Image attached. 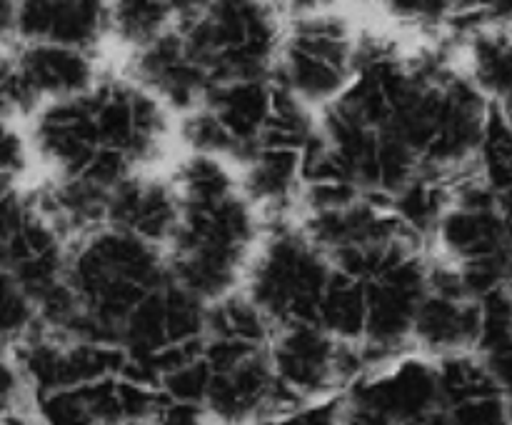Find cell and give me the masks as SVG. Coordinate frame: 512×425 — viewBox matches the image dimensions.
I'll return each mask as SVG.
<instances>
[{
  "mask_svg": "<svg viewBox=\"0 0 512 425\" xmlns=\"http://www.w3.org/2000/svg\"><path fill=\"white\" fill-rule=\"evenodd\" d=\"M335 268L328 253L303 230L298 218L270 220L243 280V293L278 328L305 323L318 313Z\"/></svg>",
  "mask_w": 512,
  "mask_h": 425,
  "instance_id": "277c9868",
  "label": "cell"
},
{
  "mask_svg": "<svg viewBox=\"0 0 512 425\" xmlns=\"http://www.w3.org/2000/svg\"><path fill=\"white\" fill-rule=\"evenodd\" d=\"M43 108L38 95L25 80L18 60H15L13 43L0 48V120H30Z\"/></svg>",
  "mask_w": 512,
  "mask_h": 425,
  "instance_id": "7402d4cb",
  "label": "cell"
},
{
  "mask_svg": "<svg viewBox=\"0 0 512 425\" xmlns=\"http://www.w3.org/2000/svg\"><path fill=\"white\" fill-rule=\"evenodd\" d=\"M208 3L210 0H165V5H168L170 13L175 15L178 25L185 23L188 18H193L195 13H200Z\"/></svg>",
  "mask_w": 512,
  "mask_h": 425,
  "instance_id": "4dcf8cb0",
  "label": "cell"
},
{
  "mask_svg": "<svg viewBox=\"0 0 512 425\" xmlns=\"http://www.w3.org/2000/svg\"><path fill=\"white\" fill-rule=\"evenodd\" d=\"M358 38L360 30L338 8L285 20L270 80L320 113L353 83Z\"/></svg>",
  "mask_w": 512,
  "mask_h": 425,
  "instance_id": "5b68a950",
  "label": "cell"
},
{
  "mask_svg": "<svg viewBox=\"0 0 512 425\" xmlns=\"http://www.w3.org/2000/svg\"><path fill=\"white\" fill-rule=\"evenodd\" d=\"M480 358L485 360L495 383H498L505 393H512V338L508 343L488 350V353H480Z\"/></svg>",
  "mask_w": 512,
  "mask_h": 425,
  "instance_id": "83f0119b",
  "label": "cell"
},
{
  "mask_svg": "<svg viewBox=\"0 0 512 425\" xmlns=\"http://www.w3.org/2000/svg\"><path fill=\"white\" fill-rule=\"evenodd\" d=\"M448 425H512L508 395L498 393L475 395L443 408Z\"/></svg>",
  "mask_w": 512,
  "mask_h": 425,
  "instance_id": "cb8c5ba5",
  "label": "cell"
},
{
  "mask_svg": "<svg viewBox=\"0 0 512 425\" xmlns=\"http://www.w3.org/2000/svg\"><path fill=\"white\" fill-rule=\"evenodd\" d=\"M15 60L40 103H55L83 95L105 73L98 50L58 43H13Z\"/></svg>",
  "mask_w": 512,
  "mask_h": 425,
  "instance_id": "5bb4252c",
  "label": "cell"
},
{
  "mask_svg": "<svg viewBox=\"0 0 512 425\" xmlns=\"http://www.w3.org/2000/svg\"><path fill=\"white\" fill-rule=\"evenodd\" d=\"M275 325L268 315L243 293L223 295V298L208 303L205 313V338L233 340V343L268 345L273 338Z\"/></svg>",
  "mask_w": 512,
  "mask_h": 425,
  "instance_id": "ffe728a7",
  "label": "cell"
},
{
  "mask_svg": "<svg viewBox=\"0 0 512 425\" xmlns=\"http://www.w3.org/2000/svg\"><path fill=\"white\" fill-rule=\"evenodd\" d=\"M238 183L265 223L298 218L303 193V150L260 143L238 165Z\"/></svg>",
  "mask_w": 512,
  "mask_h": 425,
  "instance_id": "4fadbf2b",
  "label": "cell"
},
{
  "mask_svg": "<svg viewBox=\"0 0 512 425\" xmlns=\"http://www.w3.org/2000/svg\"><path fill=\"white\" fill-rule=\"evenodd\" d=\"M203 358L210 368L203 408L210 423L258 425L280 410V390L268 345L203 338Z\"/></svg>",
  "mask_w": 512,
  "mask_h": 425,
  "instance_id": "ba28073f",
  "label": "cell"
},
{
  "mask_svg": "<svg viewBox=\"0 0 512 425\" xmlns=\"http://www.w3.org/2000/svg\"><path fill=\"white\" fill-rule=\"evenodd\" d=\"M468 75L475 88L498 103L512 90V33L505 28H483L463 40Z\"/></svg>",
  "mask_w": 512,
  "mask_h": 425,
  "instance_id": "ac0fdd59",
  "label": "cell"
},
{
  "mask_svg": "<svg viewBox=\"0 0 512 425\" xmlns=\"http://www.w3.org/2000/svg\"><path fill=\"white\" fill-rule=\"evenodd\" d=\"M0 425H43V423H40V418L35 415L33 405H25V408H18L13 410V413L3 415V418H0Z\"/></svg>",
  "mask_w": 512,
  "mask_h": 425,
  "instance_id": "d6a6232c",
  "label": "cell"
},
{
  "mask_svg": "<svg viewBox=\"0 0 512 425\" xmlns=\"http://www.w3.org/2000/svg\"><path fill=\"white\" fill-rule=\"evenodd\" d=\"M15 38L98 50L108 40V0H18Z\"/></svg>",
  "mask_w": 512,
  "mask_h": 425,
  "instance_id": "7c38bea8",
  "label": "cell"
},
{
  "mask_svg": "<svg viewBox=\"0 0 512 425\" xmlns=\"http://www.w3.org/2000/svg\"><path fill=\"white\" fill-rule=\"evenodd\" d=\"M210 425H220V423H210Z\"/></svg>",
  "mask_w": 512,
  "mask_h": 425,
  "instance_id": "8d00e7d4",
  "label": "cell"
},
{
  "mask_svg": "<svg viewBox=\"0 0 512 425\" xmlns=\"http://www.w3.org/2000/svg\"><path fill=\"white\" fill-rule=\"evenodd\" d=\"M338 400L343 425H420L443 410L435 360L415 350L360 375Z\"/></svg>",
  "mask_w": 512,
  "mask_h": 425,
  "instance_id": "52a82bcc",
  "label": "cell"
},
{
  "mask_svg": "<svg viewBox=\"0 0 512 425\" xmlns=\"http://www.w3.org/2000/svg\"><path fill=\"white\" fill-rule=\"evenodd\" d=\"M315 323L338 340L360 343L365 325V283L335 270L320 298Z\"/></svg>",
  "mask_w": 512,
  "mask_h": 425,
  "instance_id": "44dd1931",
  "label": "cell"
},
{
  "mask_svg": "<svg viewBox=\"0 0 512 425\" xmlns=\"http://www.w3.org/2000/svg\"><path fill=\"white\" fill-rule=\"evenodd\" d=\"M258 425H343L338 398L308 400V403L290 405L260 420Z\"/></svg>",
  "mask_w": 512,
  "mask_h": 425,
  "instance_id": "484cf974",
  "label": "cell"
},
{
  "mask_svg": "<svg viewBox=\"0 0 512 425\" xmlns=\"http://www.w3.org/2000/svg\"><path fill=\"white\" fill-rule=\"evenodd\" d=\"M268 358L278 380L280 410L308 400L338 398L368 373L363 345L338 340L313 320L278 325L268 343Z\"/></svg>",
  "mask_w": 512,
  "mask_h": 425,
  "instance_id": "8992f818",
  "label": "cell"
},
{
  "mask_svg": "<svg viewBox=\"0 0 512 425\" xmlns=\"http://www.w3.org/2000/svg\"><path fill=\"white\" fill-rule=\"evenodd\" d=\"M123 73L155 95L175 118L198 108L213 88L208 75L183 48L175 28L145 48L128 53Z\"/></svg>",
  "mask_w": 512,
  "mask_h": 425,
  "instance_id": "30bf717a",
  "label": "cell"
},
{
  "mask_svg": "<svg viewBox=\"0 0 512 425\" xmlns=\"http://www.w3.org/2000/svg\"><path fill=\"white\" fill-rule=\"evenodd\" d=\"M178 218L180 198L168 173L143 170L108 190L105 225L138 235L160 248H165L175 233Z\"/></svg>",
  "mask_w": 512,
  "mask_h": 425,
  "instance_id": "8fae6325",
  "label": "cell"
},
{
  "mask_svg": "<svg viewBox=\"0 0 512 425\" xmlns=\"http://www.w3.org/2000/svg\"><path fill=\"white\" fill-rule=\"evenodd\" d=\"M18 188H20L18 180H13V178H8V175L0 173V200L8 198V195L15 193V190H18Z\"/></svg>",
  "mask_w": 512,
  "mask_h": 425,
  "instance_id": "836d02e7",
  "label": "cell"
},
{
  "mask_svg": "<svg viewBox=\"0 0 512 425\" xmlns=\"http://www.w3.org/2000/svg\"><path fill=\"white\" fill-rule=\"evenodd\" d=\"M475 13L485 28H512V0H478Z\"/></svg>",
  "mask_w": 512,
  "mask_h": 425,
  "instance_id": "f546056e",
  "label": "cell"
},
{
  "mask_svg": "<svg viewBox=\"0 0 512 425\" xmlns=\"http://www.w3.org/2000/svg\"><path fill=\"white\" fill-rule=\"evenodd\" d=\"M428 293V258L410 253L365 280L363 345L370 370L410 353L415 315Z\"/></svg>",
  "mask_w": 512,
  "mask_h": 425,
  "instance_id": "9c48e42d",
  "label": "cell"
},
{
  "mask_svg": "<svg viewBox=\"0 0 512 425\" xmlns=\"http://www.w3.org/2000/svg\"><path fill=\"white\" fill-rule=\"evenodd\" d=\"M480 303L463 295L430 290L420 303L410 335V348L430 360L478 348Z\"/></svg>",
  "mask_w": 512,
  "mask_h": 425,
  "instance_id": "2e32d148",
  "label": "cell"
},
{
  "mask_svg": "<svg viewBox=\"0 0 512 425\" xmlns=\"http://www.w3.org/2000/svg\"><path fill=\"white\" fill-rule=\"evenodd\" d=\"M178 28L165 0H108V38L125 55Z\"/></svg>",
  "mask_w": 512,
  "mask_h": 425,
  "instance_id": "d6986e66",
  "label": "cell"
},
{
  "mask_svg": "<svg viewBox=\"0 0 512 425\" xmlns=\"http://www.w3.org/2000/svg\"><path fill=\"white\" fill-rule=\"evenodd\" d=\"M338 3L340 0H270V5L278 10L283 20H293V18H303V15L323 13V10H333L338 8Z\"/></svg>",
  "mask_w": 512,
  "mask_h": 425,
  "instance_id": "f1b7e54d",
  "label": "cell"
},
{
  "mask_svg": "<svg viewBox=\"0 0 512 425\" xmlns=\"http://www.w3.org/2000/svg\"><path fill=\"white\" fill-rule=\"evenodd\" d=\"M15 13H18V0H0V35L5 40L15 38Z\"/></svg>",
  "mask_w": 512,
  "mask_h": 425,
  "instance_id": "1f68e13d",
  "label": "cell"
},
{
  "mask_svg": "<svg viewBox=\"0 0 512 425\" xmlns=\"http://www.w3.org/2000/svg\"><path fill=\"white\" fill-rule=\"evenodd\" d=\"M170 280L165 250L125 230L103 228L68 248L65 283L85 313V338L118 345L125 315Z\"/></svg>",
  "mask_w": 512,
  "mask_h": 425,
  "instance_id": "7a4b0ae2",
  "label": "cell"
},
{
  "mask_svg": "<svg viewBox=\"0 0 512 425\" xmlns=\"http://www.w3.org/2000/svg\"><path fill=\"white\" fill-rule=\"evenodd\" d=\"M145 425H210V418L200 403L175 400L165 393H158L153 413Z\"/></svg>",
  "mask_w": 512,
  "mask_h": 425,
  "instance_id": "4316f807",
  "label": "cell"
},
{
  "mask_svg": "<svg viewBox=\"0 0 512 425\" xmlns=\"http://www.w3.org/2000/svg\"><path fill=\"white\" fill-rule=\"evenodd\" d=\"M493 105L500 110V113H503V118L508 120L510 128H512V90H510L508 95H505L503 100H498V103H493Z\"/></svg>",
  "mask_w": 512,
  "mask_h": 425,
  "instance_id": "e575fe53",
  "label": "cell"
},
{
  "mask_svg": "<svg viewBox=\"0 0 512 425\" xmlns=\"http://www.w3.org/2000/svg\"><path fill=\"white\" fill-rule=\"evenodd\" d=\"M393 23L420 33H443L455 15L458 0H378Z\"/></svg>",
  "mask_w": 512,
  "mask_h": 425,
  "instance_id": "603a6c76",
  "label": "cell"
},
{
  "mask_svg": "<svg viewBox=\"0 0 512 425\" xmlns=\"http://www.w3.org/2000/svg\"><path fill=\"white\" fill-rule=\"evenodd\" d=\"M430 243L438 250L440 260L453 265L495 258L510 250V223L498 205L478 208L450 203L440 215Z\"/></svg>",
  "mask_w": 512,
  "mask_h": 425,
  "instance_id": "9a60e30c",
  "label": "cell"
},
{
  "mask_svg": "<svg viewBox=\"0 0 512 425\" xmlns=\"http://www.w3.org/2000/svg\"><path fill=\"white\" fill-rule=\"evenodd\" d=\"M275 98V85L270 75L265 78H240L215 83L208 90L203 105L238 148V165L258 148L265 123L270 118ZM235 165V168H238Z\"/></svg>",
  "mask_w": 512,
  "mask_h": 425,
  "instance_id": "e0dca14e",
  "label": "cell"
},
{
  "mask_svg": "<svg viewBox=\"0 0 512 425\" xmlns=\"http://www.w3.org/2000/svg\"><path fill=\"white\" fill-rule=\"evenodd\" d=\"M33 165L35 158L28 133H23L13 120H0V173L20 183Z\"/></svg>",
  "mask_w": 512,
  "mask_h": 425,
  "instance_id": "d4e9b609",
  "label": "cell"
},
{
  "mask_svg": "<svg viewBox=\"0 0 512 425\" xmlns=\"http://www.w3.org/2000/svg\"><path fill=\"white\" fill-rule=\"evenodd\" d=\"M420 425H448V420H445L443 410H440L438 415H433V418H430V420H425V423H420Z\"/></svg>",
  "mask_w": 512,
  "mask_h": 425,
  "instance_id": "d590c367",
  "label": "cell"
},
{
  "mask_svg": "<svg viewBox=\"0 0 512 425\" xmlns=\"http://www.w3.org/2000/svg\"><path fill=\"white\" fill-rule=\"evenodd\" d=\"M285 20L270 0H210L175 28L210 83L270 75Z\"/></svg>",
  "mask_w": 512,
  "mask_h": 425,
  "instance_id": "3957f363",
  "label": "cell"
},
{
  "mask_svg": "<svg viewBox=\"0 0 512 425\" xmlns=\"http://www.w3.org/2000/svg\"><path fill=\"white\" fill-rule=\"evenodd\" d=\"M375 3H378V0H375Z\"/></svg>",
  "mask_w": 512,
  "mask_h": 425,
  "instance_id": "74e56055",
  "label": "cell"
},
{
  "mask_svg": "<svg viewBox=\"0 0 512 425\" xmlns=\"http://www.w3.org/2000/svg\"><path fill=\"white\" fill-rule=\"evenodd\" d=\"M265 220L243 190L180 198L175 233L165 243V263L175 285L203 303L243 288Z\"/></svg>",
  "mask_w": 512,
  "mask_h": 425,
  "instance_id": "6da1fadb",
  "label": "cell"
}]
</instances>
